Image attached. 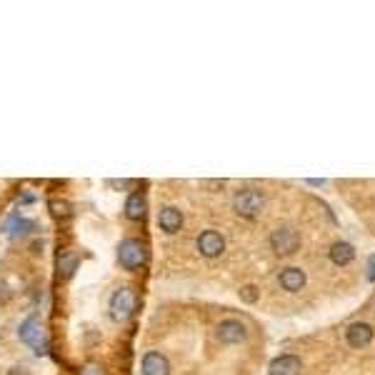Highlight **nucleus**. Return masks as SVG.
<instances>
[{"instance_id": "39448f33", "label": "nucleus", "mask_w": 375, "mask_h": 375, "mask_svg": "<svg viewBox=\"0 0 375 375\" xmlns=\"http://www.w3.org/2000/svg\"><path fill=\"white\" fill-rule=\"evenodd\" d=\"M135 306H138V298L133 293V288L123 285L118 288L115 293L110 295V318L115 323H128L133 318V312H135Z\"/></svg>"}, {"instance_id": "f257e3e1", "label": "nucleus", "mask_w": 375, "mask_h": 375, "mask_svg": "<svg viewBox=\"0 0 375 375\" xmlns=\"http://www.w3.org/2000/svg\"><path fill=\"white\" fill-rule=\"evenodd\" d=\"M118 262L123 270H135L145 268V262H148V245L143 240H138V238H125L120 240L118 245Z\"/></svg>"}, {"instance_id": "0eeeda50", "label": "nucleus", "mask_w": 375, "mask_h": 375, "mask_svg": "<svg viewBox=\"0 0 375 375\" xmlns=\"http://www.w3.org/2000/svg\"><path fill=\"white\" fill-rule=\"evenodd\" d=\"M215 335H218V340L223 345H238L248 338V328H245V323H240V320L228 318V320H220L218 323Z\"/></svg>"}, {"instance_id": "6e6552de", "label": "nucleus", "mask_w": 375, "mask_h": 375, "mask_svg": "<svg viewBox=\"0 0 375 375\" xmlns=\"http://www.w3.org/2000/svg\"><path fill=\"white\" fill-rule=\"evenodd\" d=\"M183 223H185V218H183L181 208L162 206L160 210H158V228H160L165 235H175V233H181Z\"/></svg>"}, {"instance_id": "7ed1b4c3", "label": "nucleus", "mask_w": 375, "mask_h": 375, "mask_svg": "<svg viewBox=\"0 0 375 375\" xmlns=\"http://www.w3.org/2000/svg\"><path fill=\"white\" fill-rule=\"evenodd\" d=\"M18 338L28 345V348L35 350L38 356H45V353H48L50 335H48V331H45V325L38 318H25L18 328Z\"/></svg>"}, {"instance_id": "9d476101", "label": "nucleus", "mask_w": 375, "mask_h": 375, "mask_svg": "<svg viewBox=\"0 0 375 375\" xmlns=\"http://www.w3.org/2000/svg\"><path fill=\"white\" fill-rule=\"evenodd\" d=\"M373 338H375V331H373V325L368 323H353L348 325V331H345V340H348L350 348H368L370 343H373Z\"/></svg>"}, {"instance_id": "f03ea898", "label": "nucleus", "mask_w": 375, "mask_h": 375, "mask_svg": "<svg viewBox=\"0 0 375 375\" xmlns=\"http://www.w3.org/2000/svg\"><path fill=\"white\" fill-rule=\"evenodd\" d=\"M262 208H265V195L258 188H243L238 190L235 198H233V210L245 220H256L260 218Z\"/></svg>"}, {"instance_id": "4be33fe9", "label": "nucleus", "mask_w": 375, "mask_h": 375, "mask_svg": "<svg viewBox=\"0 0 375 375\" xmlns=\"http://www.w3.org/2000/svg\"><path fill=\"white\" fill-rule=\"evenodd\" d=\"M108 185L110 188H131L133 181H108Z\"/></svg>"}, {"instance_id": "9b49d317", "label": "nucleus", "mask_w": 375, "mask_h": 375, "mask_svg": "<svg viewBox=\"0 0 375 375\" xmlns=\"http://www.w3.org/2000/svg\"><path fill=\"white\" fill-rule=\"evenodd\" d=\"M278 283H281V288L285 290V293H298V290H303L308 283V275L303 268H283L281 273H278Z\"/></svg>"}, {"instance_id": "f3484780", "label": "nucleus", "mask_w": 375, "mask_h": 375, "mask_svg": "<svg viewBox=\"0 0 375 375\" xmlns=\"http://www.w3.org/2000/svg\"><path fill=\"white\" fill-rule=\"evenodd\" d=\"M48 208H50V212H53L58 220L70 218V203H65V200H56V198H53L48 203Z\"/></svg>"}, {"instance_id": "423d86ee", "label": "nucleus", "mask_w": 375, "mask_h": 375, "mask_svg": "<svg viewBox=\"0 0 375 375\" xmlns=\"http://www.w3.org/2000/svg\"><path fill=\"white\" fill-rule=\"evenodd\" d=\"M195 248H198V253L203 258H220L225 253V238H223V233L208 228V231H203L198 235V240H195Z\"/></svg>"}, {"instance_id": "1a4fd4ad", "label": "nucleus", "mask_w": 375, "mask_h": 375, "mask_svg": "<svg viewBox=\"0 0 375 375\" xmlns=\"http://www.w3.org/2000/svg\"><path fill=\"white\" fill-rule=\"evenodd\" d=\"M140 373L143 375H170V360L162 356L160 350H148L140 362Z\"/></svg>"}, {"instance_id": "412c9836", "label": "nucleus", "mask_w": 375, "mask_h": 375, "mask_svg": "<svg viewBox=\"0 0 375 375\" xmlns=\"http://www.w3.org/2000/svg\"><path fill=\"white\" fill-rule=\"evenodd\" d=\"M8 375H31V370L23 368V365H15V368L8 370Z\"/></svg>"}, {"instance_id": "a211bd4d", "label": "nucleus", "mask_w": 375, "mask_h": 375, "mask_svg": "<svg viewBox=\"0 0 375 375\" xmlns=\"http://www.w3.org/2000/svg\"><path fill=\"white\" fill-rule=\"evenodd\" d=\"M240 298H243L245 303H256V300H258V288L256 285L240 288Z\"/></svg>"}, {"instance_id": "aec40b11", "label": "nucleus", "mask_w": 375, "mask_h": 375, "mask_svg": "<svg viewBox=\"0 0 375 375\" xmlns=\"http://www.w3.org/2000/svg\"><path fill=\"white\" fill-rule=\"evenodd\" d=\"M368 281L375 283V253L368 258Z\"/></svg>"}, {"instance_id": "4468645a", "label": "nucleus", "mask_w": 375, "mask_h": 375, "mask_svg": "<svg viewBox=\"0 0 375 375\" xmlns=\"http://www.w3.org/2000/svg\"><path fill=\"white\" fill-rule=\"evenodd\" d=\"M145 210H148V203H145L143 193L128 195V200H125V218L128 220H143Z\"/></svg>"}, {"instance_id": "6ab92c4d", "label": "nucleus", "mask_w": 375, "mask_h": 375, "mask_svg": "<svg viewBox=\"0 0 375 375\" xmlns=\"http://www.w3.org/2000/svg\"><path fill=\"white\" fill-rule=\"evenodd\" d=\"M81 375H106V368L100 362H88V365H83Z\"/></svg>"}, {"instance_id": "ddd939ff", "label": "nucleus", "mask_w": 375, "mask_h": 375, "mask_svg": "<svg viewBox=\"0 0 375 375\" xmlns=\"http://www.w3.org/2000/svg\"><path fill=\"white\" fill-rule=\"evenodd\" d=\"M331 260L333 265H350V262L356 260V248L350 243H345V240H338V243L331 245Z\"/></svg>"}, {"instance_id": "f8f14e48", "label": "nucleus", "mask_w": 375, "mask_h": 375, "mask_svg": "<svg viewBox=\"0 0 375 375\" xmlns=\"http://www.w3.org/2000/svg\"><path fill=\"white\" fill-rule=\"evenodd\" d=\"M303 370V362L298 356H278L268 365V375H298Z\"/></svg>"}, {"instance_id": "20e7f679", "label": "nucleus", "mask_w": 375, "mask_h": 375, "mask_svg": "<svg viewBox=\"0 0 375 375\" xmlns=\"http://www.w3.org/2000/svg\"><path fill=\"white\" fill-rule=\"evenodd\" d=\"M270 248H273L275 256H281V258L295 256L300 250V233L295 231L293 225H278V228L270 233Z\"/></svg>"}, {"instance_id": "2eb2a0df", "label": "nucleus", "mask_w": 375, "mask_h": 375, "mask_svg": "<svg viewBox=\"0 0 375 375\" xmlns=\"http://www.w3.org/2000/svg\"><path fill=\"white\" fill-rule=\"evenodd\" d=\"M3 231H6L10 238H23L31 231H35V223H33V220L18 218V215H12V218H8V223L3 225Z\"/></svg>"}, {"instance_id": "dca6fc26", "label": "nucleus", "mask_w": 375, "mask_h": 375, "mask_svg": "<svg viewBox=\"0 0 375 375\" xmlns=\"http://www.w3.org/2000/svg\"><path fill=\"white\" fill-rule=\"evenodd\" d=\"M75 268H78V256H75L73 250H65V253L58 256V275H60L62 281H68L70 275L75 273Z\"/></svg>"}]
</instances>
